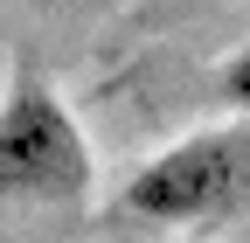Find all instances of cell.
Wrapping results in <instances>:
<instances>
[{
  "label": "cell",
  "instance_id": "7a4b0ae2",
  "mask_svg": "<svg viewBox=\"0 0 250 243\" xmlns=\"http://www.w3.org/2000/svg\"><path fill=\"white\" fill-rule=\"evenodd\" d=\"M250 188V153L236 132H195L153 153L132 181L118 188V216L125 223H153V229H188V223H215L229 216Z\"/></svg>",
  "mask_w": 250,
  "mask_h": 243
},
{
  "label": "cell",
  "instance_id": "3957f363",
  "mask_svg": "<svg viewBox=\"0 0 250 243\" xmlns=\"http://www.w3.org/2000/svg\"><path fill=\"white\" fill-rule=\"evenodd\" d=\"M215 90H223V104H229V111L250 118V49H236L229 63H223V83H215Z\"/></svg>",
  "mask_w": 250,
  "mask_h": 243
},
{
  "label": "cell",
  "instance_id": "277c9868",
  "mask_svg": "<svg viewBox=\"0 0 250 243\" xmlns=\"http://www.w3.org/2000/svg\"><path fill=\"white\" fill-rule=\"evenodd\" d=\"M28 7H62V0H28Z\"/></svg>",
  "mask_w": 250,
  "mask_h": 243
},
{
  "label": "cell",
  "instance_id": "6da1fadb",
  "mask_svg": "<svg viewBox=\"0 0 250 243\" xmlns=\"http://www.w3.org/2000/svg\"><path fill=\"white\" fill-rule=\"evenodd\" d=\"M90 139L77 111L56 98V83L21 70L0 98V202H83L90 195Z\"/></svg>",
  "mask_w": 250,
  "mask_h": 243
}]
</instances>
